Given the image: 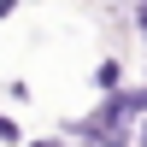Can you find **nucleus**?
I'll return each instance as SVG.
<instances>
[{
    "label": "nucleus",
    "mask_w": 147,
    "mask_h": 147,
    "mask_svg": "<svg viewBox=\"0 0 147 147\" xmlns=\"http://www.w3.org/2000/svg\"><path fill=\"white\" fill-rule=\"evenodd\" d=\"M94 88H100V100L124 88V59H118V53H106L100 65H94Z\"/></svg>",
    "instance_id": "nucleus-1"
},
{
    "label": "nucleus",
    "mask_w": 147,
    "mask_h": 147,
    "mask_svg": "<svg viewBox=\"0 0 147 147\" xmlns=\"http://www.w3.org/2000/svg\"><path fill=\"white\" fill-rule=\"evenodd\" d=\"M0 141H6V147H12V141H24V129H18V124H12V118H6V112H0Z\"/></svg>",
    "instance_id": "nucleus-2"
},
{
    "label": "nucleus",
    "mask_w": 147,
    "mask_h": 147,
    "mask_svg": "<svg viewBox=\"0 0 147 147\" xmlns=\"http://www.w3.org/2000/svg\"><path fill=\"white\" fill-rule=\"evenodd\" d=\"M129 30L141 35V47H147V0H136V24H129Z\"/></svg>",
    "instance_id": "nucleus-3"
},
{
    "label": "nucleus",
    "mask_w": 147,
    "mask_h": 147,
    "mask_svg": "<svg viewBox=\"0 0 147 147\" xmlns=\"http://www.w3.org/2000/svg\"><path fill=\"white\" fill-rule=\"evenodd\" d=\"M136 147H147V118H141V124H136Z\"/></svg>",
    "instance_id": "nucleus-4"
},
{
    "label": "nucleus",
    "mask_w": 147,
    "mask_h": 147,
    "mask_svg": "<svg viewBox=\"0 0 147 147\" xmlns=\"http://www.w3.org/2000/svg\"><path fill=\"white\" fill-rule=\"evenodd\" d=\"M30 147H65V141H59V136H47V141H30Z\"/></svg>",
    "instance_id": "nucleus-5"
},
{
    "label": "nucleus",
    "mask_w": 147,
    "mask_h": 147,
    "mask_svg": "<svg viewBox=\"0 0 147 147\" xmlns=\"http://www.w3.org/2000/svg\"><path fill=\"white\" fill-rule=\"evenodd\" d=\"M12 6H18V0H0V18H6V12H12Z\"/></svg>",
    "instance_id": "nucleus-6"
}]
</instances>
